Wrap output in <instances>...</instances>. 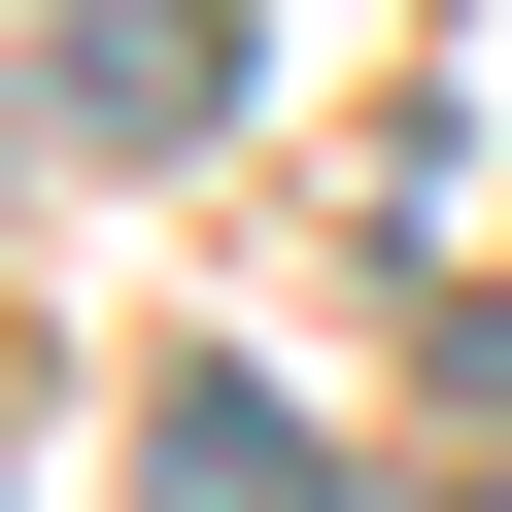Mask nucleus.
Wrapping results in <instances>:
<instances>
[{
	"mask_svg": "<svg viewBox=\"0 0 512 512\" xmlns=\"http://www.w3.org/2000/svg\"><path fill=\"white\" fill-rule=\"evenodd\" d=\"M35 103H69V171H205L239 137V0H35Z\"/></svg>",
	"mask_w": 512,
	"mask_h": 512,
	"instance_id": "1",
	"label": "nucleus"
},
{
	"mask_svg": "<svg viewBox=\"0 0 512 512\" xmlns=\"http://www.w3.org/2000/svg\"><path fill=\"white\" fill-rule=\"evenodd\" d=\"M171 512H342V444H308L274 376H171Z\"/></svg>",
	"mask_w": 512,
	"mask_h": 512,
	"instance_id": "2",
	"label": "nucleus"
}]
</instances>
